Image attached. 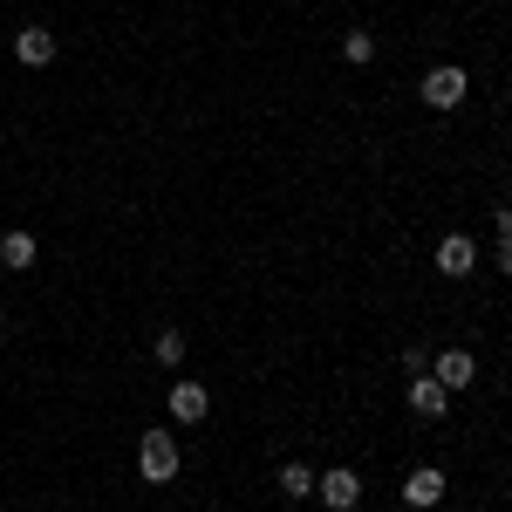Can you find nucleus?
<instances>
[{
  "label": "nucleus",
  "instance_id": "nucleus-1",
  "mask_svg": "<svg viewBox=\"0 0 512 512\" xmlns=\"http://www.w3.org/2000/svg\"><path fill=\"white\" fill-rule=\"evenodd\" d=\"M178 465H185V458H178V437L164 431V424H151V431L137 437V478H144V485H171Z\"/></svg>",
  "mask_w": 512,
  "mask_h": 512
},
{
  "label": "nucleus",
  "instance_id": "nucleus-2",
  "mask_svg": "<svg viewBox=\"0 0 512 512\" xmlns=\"http://www.w3.org/2000/svg\"><path fill=\"white\" fill-rule=\"evenodd\" d=\"M465 89H472V76H465L458 62H437L431 76H424V89H417V96H424L437 117H444V110H458V103H465Z\"/></svg>",
  "mask_w": 512,
  "mask_h": 512
},
{
  "label": "nucleus",
  "instance_id": "nucleus-3",
  "mask_svg": "<svg viewBox=\"0 0 512 512\" xmlns=\"http://www.w3.org/2000/svg\"><path fill=\"white\" fill-rule=\"evenodd\" d=\"M315 499H321L328 512H355V506H362V478H355L349 465H335V472L315 478Z\"/></svg>",
  "mask_w": 512,
  "mask_h": 512
},
{
  "label": "nucleus",
  "instance_id": "nucleus-4",
  "mask_svg": "<svg viewBox=\"0 0 512 512\" xmlns=\"http://www.w3.org/2000/svg\"><path fill=\"white\" fill-rule=\"evenodd\" d=\"M410 410H417L424 424H444V410H451V390L437 383L431 369H424V376H410Z\"/></svg>",
  "mask_w": 512,
  "mask_h": 512
},
{
  "label": "nucleus",
  "instance_id": "nucleus-5",
  "mask_svg": "<svg viewBox=\"0 0 512 512\" xmlns=\"http://www.w3.org/2000/svg\"><path fill=\"white\" fill-rule=\"evenodd\" d=\"M472 267H478V246L465 233H444V239H437V274H444V280H465Z\"/></svg>",
  "mask_w": 512,
  "mask_h": 512
},
{
  "label": "nucleus",
  "instance_id": "nucleus-6",
  "mask_svg": "<svg viewBox=\"0 0 512 512\" xmlns=\"http://www.w3.org/2000/svg\"><path fill=\"white\" fill-rule=\"evenodd\" d=\"M431 376L444 383V390H472L478 383V362L465 349H437V362H431Z\"/></svg>",
  "mask_w": 512,
  "mask_h": 512
},
{
  "label": "nucleus",
  "instance_id": "nucleus-7",
  "mask_svg": "<svg viewBox=\"0 0 512 512\" xmlns=\"http://www.w3.org/2000/svg\"><path fill=\"white\" fill-rule=\"evenodd\" d=\"M14 55H21L28 69H48V62H55V28H41V21H28V28L14 35Z\"/></svg>",
  "mask_w": 512,
  "mask_h": 512
},
{
  "label": "nucleus",
  "instance_id": "nucleus-8",
  "mask_svg": "<svg viewBox=\"0 0 512 512\" xmlns=\"http://www.w3.org/2000/svg\"><path fill=\"white\" fill-rule=\"evenodd\" d=\"M444 485H451V478L437 472V465H417V472L403 478V506H437V499H444Z\"/></svg>",
  "mask_w": 512,
  "mask_h": 512
},
{
  "label": "nucleus",
  "instance_id": "nucleus-9",
  "mask_svg": "<svg viewBox=\"0 0 512 512\" xmlns=\"http://www.w3.org/2000/svg\"><path fill=\"white\" fill-rule=\"evenodd\" d=\"M205 410H212L205 383H171V417L178 424H205Z\"/></svg>",
  "mask_w": 512,
  "mask_h": 512
},
{
  "label": "nucleus",
  "instance_id": "nucleus-10",
  "mask_svg": "<svg viewBox=\"0 0 512 512\" xmlns=\"http://www.w3.org/2000/svg\"><path fill=\"white\" fill-rule=\"evenodd\" d=\"M35 233H7L0 239V267H7V274H28V267H35Z\"/></svg>",
  "mask_w": 512,
  "mask_h": 512
},
{
  "label": "nucleus",
  "instance_id": "nucleus-11",
  "mask_svg": "<svg viewBox=\"0 0 512 512\" xmlns=\"http://www.w3.org/2000/svg\"><path fill=\"white\" fill-rule=\"evenodd\" d=\"M315 478L321 472H308V465H280V492L287 499H315Z\"/></svg>",
  "mask_w": 512,
  "mask_h": 512
},
{
  "label": "nucleus",
  "instance_id": "nucleus-12",
  "mask_svg": "<svg viewBox=\"0 0 512 512\" xmlns=\"http://www.w3.org/2000/svg\"><path fill=\"white\" fill-rule=\"evenodd\" d=\"M151 355H158V369H178V362H185V335H178V328H164L158 342H151Z\"/></svg>",
  "mask_w": 512,
  "mask_h": 512
},
{
  "label": "nucleus",
  "instance_id": "nucleus-13",
  "mask_svg": "<svg viewBox=\"0 0 512 512\" xmlns=\"http://www.w3.org/2000/svg\"><path fill=\"white\" fill-rule=\"evenodd\" d=\"M342 55H349V62H376V35H369V28H349V35H342Z\"/></svg>",
  "mask_w": 512,
  "mask_h": 512
},
{
  "label": "nucleus",
  "instance_id": "nucleus-14",
  "mask_svg": "<svg viewBox=\"0 0 512 512\" xmlns=\"http://www.w3.org/2000/svg\"><path fill=\"white\" fill-rule=\"evenodd\" d=\"M403 369H417V376H424V369H431V349H424V342H410V349H403Z\"/></svg>",
  "mask_w": 512,
  "mask_h": 512
},
{
  "label": "nucleus",
  "instance_id": "nucleus-15",
  "mask_svg": "<svg viewBox=\"0 0 512 512\" xmlns=\"http://www.w3.org/2000/svg\"><path fill=\"white\" fill-rule=\"evenodd\" d=\"M492 267H499V274H506V280H512V233H506V239H499V253H492Z\"/></svg>",
  "mask_w": 512,
  "mask_h": 512
},
{
  "label": "nucleus",
  "instance_id": "nucleus-16",
  "mask_svg": "<svg viewBox=\"0 0 512 512\" xmlns=\"http://www.w3.org/2000/svg\"><path fill=\"white\" fill-rule=\"evenodd\" d=\"M492 226H499V239L512 233V205H492Z\"/></svg>",
  "mask_w": 512,
  "mask_h": 512
},
{
  "label": "nucleus",
  "instance_id": "nucleus-17",
  "mask_svg": "<svg viewBox=\"0 0 512 512\" xmlns=\"http://www.w3.org/2000/svg\"><path fill=\"white\" fill-rule=\"evenodd\" d=\"M0 335H7V315H0Z\"/></svg>",
  "mask_w": 512,
  "mask_h": 512
},
{
  "label": "nucleus",
  "instance_id": "nucleus-18",
  "mask_svg": "<svg viewBox=\"0 0 512 512\" xmlns=\"http://www.w3.org/2000/svg\"><path fill=\"white\" fill-rule=\"evenodd\" d=\"M506 506H512V492H506Z\"/></svg>",
  "mask_w": 512,
  "mask_h": 512
}]
</instances>
